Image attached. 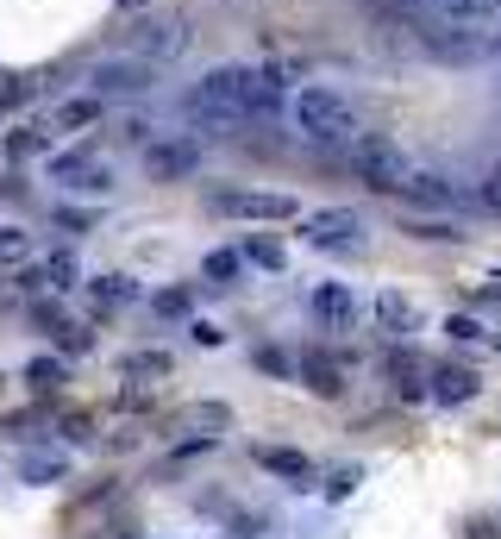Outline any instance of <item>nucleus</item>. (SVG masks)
I'll return each instance as SVG.
<instances>
[{
  "mask_svg": "<svg viewBox=\"0 0 501 539\" xmlns=\"http://www.w3.org/2000/svg\"><path fill=\"white\" fill-rule=\"evenodd\" d=\"M126 377H170V351H132Z\"/></svg>",
  "mask_w": 501,
  "mask_h": 539,
  "instance_id": "23",
  "label": "nucleus"
},
{
  "mask_svg": "<svg viewBox=\"0 0 501 539\" xmlns=\"http://www.w3.org/2000/svg\"><path fill=\"white\" fill-rule=\"evenodd\" d=\"M357 483H364V471H357V464H351V471H332V483H326V496H332V502H345V496H351Z\"/></svg>",
  "mask_w": 501,
  "mask_h": 539,
  "instance_id": "29",
  "label": "nucleus"
},
{
  "mask_svg": "<svg viewBox=\"0 0 501 539\" xmlns=\"http://www.w3.org/2000/svg\"><path fill=\"white\" fill-rule=\"evenodd\" d=\"M201 132H170V138H151L145 145V176L151 182H188L201 170Z\"/></svg>",
  "mask_w": 501,
  "mask_h": 539,
  "instance_id": "5",
  "label": "nucleus"
},
{
  "mask_svg": "<svg viewBox=\"0 0 501 539\" xmlns=\"http://www.w3.org/2000/svg\"><path fill=\"white\" fill-rule=\"evenodd\" d=\"M414 301L408 295H401V289H383V295H376V326H383V333H414Z\"/></svg>",
  "mask_w": 501,
  "mask_h": 539,
  "instance_id": "15",
  "label": "nucleus"
},
{
  "mask_svg": "<svg viewBox=\"0 0 501 539\" xmlns=\"http://www.w3.org/2000/svg\"><path fill=\"white\" fill-rule=\"evenodd\" d=\"M408 232H414V239H464V226H458V220H414Z\"/></svg>",
  "mask_w": 501,
  "mask_h": 539,
  "instance_id": "28",
  "label": "nucleus"
},
{
  "mask_svg": "<svg viewBox=\"0 0 501 539\" xmlns=\"http://www.w3.org/2000/svg\"><path fill=\"white\" fill-rule=\"evenodd\" d=\"M207 207L220 220H295L301 214L289 195H270V189H220V195H207Z\"/></svg>",
  "mask_w": 501,
  "mask_h": 539,
  "instance_id": "7",
  "label": "nucleus"
},
{
  "mask_svg": "<svg viewBox=\"0 0 501 539\" xmlns=\"http://www.w3.org/2000/svg\"><path fill=\"white\" fill-rule=\"evenodd\" d=\"M126 51L145 57V63H157V69L176 63V57L188 51V19H182V13H163V7H157V13H138L132 32H126Z\"/></svg>",
  "mask_w": 501,
  "mask_h": 539,
  "instance_id": "4",
  "label": "nucleus"
},
{
  "mask_svg": "<svg viewBox=\"0 0 501 539\" xmlns=\"http://www.w3.org/2000/svg\"><path fill=\"white\" fill-rule=\"evenodd\" d=\"M433 19H464V26H495L501 19V0H439Z\"/></svg>",
  "mask_w": 501,
  "mask_h": 539,
  "instance_id": "16",
  "label": "nucleus"
},
{
  "mask_svg": "<svg viewBox=\"0 0 501 539\" xmlns=\"http://www.w3.org/2000/svg\"><path fill=\"white\" fill-rule=\"evenodd\" d=\"M26 257H32V232L26 226H0V270L26 264Z\"/></svg>",
  "mask_w": 501,
  "mask_h": 539,
  "instance_id": "21",
  "label": "nucleus"
},
{
  "mask_svg": "<svg viewBox=\"0 0 501 539\" xmlns=\"http://www.w3.org/2000/svg\"><path fill=\"white\" fill-rule=\"evenodd\" d=\"M38 151H51V132H44V126H19L7 138V157H38Z\"/></svg>",
  "mask_w": 501,
  "mask_h": 539,
  "instance_id": "22",
  "label": "nucleus"
},
{
  "mask_svg": "<svg viewBox=\"0 0 501 539\" xmlns=\"http://www.w3.org/2000/svg\"><path fill=\"white\" fill-rule=\"evenodd\" d=\"M88 295H94V308H132V301H138V283L113 270V276H94Z\"/></svg>",
  "mask_w": 501,
  "mask_h": 539,
  "instance_id": "17",
  "label": "nucleus"
},
{
  "mask_svg": "<svg viewBox=\"0 0 501 539\" xmlns=\"http://www.w3.org/2000/svg\"><path fill=\"white\" fill-rule=\"evenodd\" d=\"M63 377H69V370H63L57 358H32V364H26V383H32V389H63Z\"/></svg>",
  "mask_w": 501,
  "mask_h": 539,
  "instance_id": "25",
  "label": "nucleus"
},
{
  "mask_svg": "<svg viewBox=\"0 0 501 539\" xmlns=\"http://www.w3.org/2000/svg\"><path fill=\"white\" fill-rule=\"evenodd\" d=\"M445 333L458 345H476V339H483V320H476V314H445Z\"/></svg>",
  "mask_w": 501,
  "mask_h": 539,
  "instance_id": "27",
  "label": "nucleus"
},
{
  "mask_svg": "<svg viewBox=\"0 0 501 539\" xmlns=\"http://www.w3.org/2000/svg\"><path fill=\"white\" fill-rule=\"evenodd\" d=\"M264 69H270V76H276L282 88H289V82H301V76H307V63H301V57H276V63H264Z\"/></svg>",
  "mask_w": 501,
  "mask_h": 539,
  "instance_id": "30",
  "label": "nucleus"
},
{
  "mask_svg": "<svg viewBox=\"0 0 501 539\" xmlns=\"http://www.w3.org/2000/svg\"><path fill=\"white\" fill-rule=\"evenodd\" d=\"M401 201H414V207H433V214H451V207H470V195L458 189V182H445V176H426V170H414V176H408V189H401Z\"/></svg>",
  "mask_w": 501,
  "mask_h": 539,
  "instance_id": "11",
  "label": "nucleus"
},
{
  "mask_svg": "<svg viewBox=\"0 0 501 539\" xmlns=\"http://www.w3.org/2000/svg\"><path fill=\"white\" fill-rule=\"evenodd\" d=\"M420 51L433 63H483L495 57V32L464 26V19H420Z\"/></svg>",
  "mask_w": 501,
  "mask_h": 539,
  "instance_id": "3",
  "label": "nucleus"
},
{
  "mask_svg": "<svg viewBox=\"0 0 501 539\" xmlns=\"http://www.w3.org/2000/svg\"><path fill=\"white\" fill-rule=\"evenodd\" d=\"M226 420H232V414H226L220 402H207V408H195V427H226Z\"/></svg>",
  "mask_w": 501,
  "mask_h": 539,
  "instance_id": "34",
  "label": "nucleus"
},
{
  "mask_svg": "<svg viewBox=\"0 0 501 539\" xmlns=\"http://www.w3.org/2000/svg\"><path fill=\"white\" fill-rule=\"evenodd\" d=\"M476 301H483V308H501V276H489V289H476Z\"/></svg>",
  "mask_w": 501,
  "mask_h": 539,
  "instance_id": "36",
  "label": "nucleus"
},
{
  "mask_svg": "<svg viewBox=\"0 0 501 539\" xmlns=\"http://www.w3.org/2000/svg\"><path fill=\"white\" fill-rule=\"evenodd\" d=\"M251 458L264 464V471H276V477H289L295 489H301V483H314V458H307V452H289V445H257Z\"/></svg>",
  "mask_w": 501,
  "mask_h": 539,
  "instance_id": "12",
  "label": "nucleus"
},
{
  "mask_svg": "<svg viewBox=\"0 0 501 539\" xmlns=\"http://www.w3.org/2000/svg\"><path fill=\"white\" fill-rule=\"evenodd\" d=\"M101 95H82V101H63L57 107V132H82V126H94V120H101Z\"/></svg>",
  "mask_w": 501,
  "mask_h": 539,
  "instance_id": "19",
  "label": "nucleus"
},
{
  "mask_svg": "<svg viewBox=\"0 0 501 539\" xmlns=\"http://www.w3.org/2000/svg\"><path fill=\"white\" fill-rule=\"evenodd\" d=\"M19 471H26L32 483H44V477H63V471H69V458H57V452H32L26 464H19Z\"/></svg>",
  "mask_w": 501,
  "mask_h": 539,
  "instance_id": "26",
  "label": "nucleus"
},
{
  "mask_svg": "<svg viewBox=\"0 0 501 539\" xmlns=\"http://www.w3.org/2000/svg\"><path fill=\"white\" fill-rule=\"evenodd\" d=\"M51 182H63V189H88V195H107V189H113V170H107V163H94V151H57V157H51Z\"/></svg>",
  "mask_w": 501,
  "mask_h": 539,
  "instance_id": "9",
  "label": "nucleus"
},
{
  "mask_svg": "<svg viewBox=\"0 0 501 539\" xmlns=\"http://www.w3.org/2000/svg\"><path fill=\"white\" fill-rule=\"evenodd\" d=\"M495 57H501V19H495Z\"/></svg>",
  "mask_w": 501,
  "mask_h": 539,
  "instance_id": "38",
  "label": "nucleus"
},
{
  "mask_svg": "<svg viewBox=\"0 0 501 539\" xmlns=\"http://www.w3.org/2000/svg\"><path fill=\"white\" fill-rule=\"evenodd\" d=\"M63 351H88V333H82V326H63Z\"/></svg>",
  "mask_w": 501,
  "mask_h": 539,
  "instance_id": "35",
  "label": "nucleus"
},
{
  "mask_svg": "<svg viewBox=\"0 0 501 539\" xmlns=\"http://www.w3.org/2000/svg\"><path fill=\"white\" fill-rule=\"evenodd\" d=\"M151 308H157V314H170V320H182V314H188V289H163Z\"/></svg>",
  "mask_w": 501,
  "mask_h": 539,
  "instance_id": "31",
  "label": "nucleus"
},
{
  "mask_svg": "<svg viewBox=\"0 0 501 539\" xmlns=\"http://www.w3.org/2000/svg\"><path fill=\"white\" fill-rule=\"evenodd\" d=\"M238 270H245V251H207V257H201V276H207L213 289H232Z\"/></svg>",
  "mask_w": 501,
  "mask_h": 539,
  "instance_id": "18",
  "label": "nucleus"
},
{
  "mask_svg": "<svg viewBox=\"0 0 501 539\" xmlns=\"http://www.w3.org/2000/svg\"><path fill=\"white\" fill-rule=\"evenodd\" d=\"M351 176L364 182V189H376V195H401V189H408V176H414V163H408V151H401L395 138L357 132L351 138Z\"/></svg>",
  "mask_w": 501,
  "mask_h": 539,
  "instance_id": "2",
  "label": "nucleus"
},
{
  "mask_svg": "<svg viewBox=\"0 0 501 539\" xmlns=\"http://www.w3.org/2000/svg\"><path fill=\"white\" fill-rule=\"evenodd\" d=\"M88 82H94V95L101 101H113V95H151L157 88V63H145V57H101L88 69Z\"/></svg>",
  "mask_w": 501,
  "mask_h": 539,
  "instance_id": "6",
  "label": "nucleus"
},
{
  "mask_svg": "<svg viewBox=\"0 0 501 539\" xmlns=\"http://www.w3.org/2000/svg\"><path fill=\"white\" fill-rule=\"evenodd\" d=\"M476 389H483V383H476V370H464V364H439L433 370V402H445V408L470 402Z\"/></svg>",
  "mask_w": 501,
  "mask_h": 539,
  "instance_id": "13",
  "label": "nucleus"
},
{
  "mask_svg": "<svg viewBox=\"0 0 501 539\" xmlns=\"http://www.w3.org/2000/svg\"><path fill=\"white\" fill-rule=\"evenodd\" d=\"M188 339H195V345H207V351H213V345H220L226 333H220V326H207V320H195V326H188Z\"/></svg>",
  "mask_w": 501,
  "mask_h": 539,
  "instance_id": "33",
  "label": "nucleus"
},
{
  "mask_svg": "<svg viewBox=\"0 0 501 539\" xmlns=\"http://www.w3.org/2000/svg\"><path fill=\"white\" fill-rule=\"evenodd\" d=\"M238 251H245V264H257V270H282V245L276 239H245Z\"/></svg>",
  "mask_w": 501,
  "mask_h": 539,
  "instance_id": "24",
  "label": "nucleus"
},
{
  "mask_svg": "<svg viewBox=\"0 0 501 539\" xmlns=\"http://www.w3.org/2000/svg\"><path fill=\"white\" fill-rule=\"evenodd\" d=\"M289 126L307 138V145H345L357 132V107L345 95H332V88H301L289 101Z\"/></svg>",
  "mask_w": 501,
  "mask_h": 539,
  "instance_id": "1",
  "label": "nucleus"
},
{
  "mask_svg": "<svg viewBox=\"0 0 501 539\" xmlns=\"http://www.w3.org/2000/svg\"><path fill=\"white\" fill-rule=\"evenodd\" d=\"M389 7H395V13H408L414 26H420V19H433V7H439V0H389Z\"/></svg>",
  "mask_w": 501,
  "mask_h": 539,
  "instance_id": "32",
  "label": "nucleus"
},
{
  "mask_svg": "<svg viewBox=\"0 0 501 539\" xmlns=\"http://www.w3.org/2000/svg\"><path fill=\"white\" fill-rule=\"evenodd\" d=\"M301 239L320 251H357L364 245V220L351 207H320V214H301Z\"/></svg>",
  "mask_w": 501,
  "mask_h": 539,
  "instance_id": "8",
  "label": "nucleus"
},
{
  "mask_svg": "<svg viewBox=\"0 0 501 539\" xmlns=\"http://www.w3.org/2000/svg\"><path fill=\"white\" fill-rule=\"evenodd\" d=\"M483 201H489V207H501V163L489 170V189H483Z\"/></svg>",
  "mask_w": 501,
  "mask_h": 539,
  "instance_id": "37",
  "label": "nucleus"
},
{
  "mask_svg": "<svg viewBox=\"0 0 501 539\" xmlns=\"http://www.w3.org/2000/svg\"><path fill=\"white\" fill-rule=\"evenodd\" d=\"M119 7H145V0H119Z\"/></svg>",
  "mask_w": 501,
  "mask_h": 539,
  "instance_id": "39",
  "label": "nucleus"
},
{
  "mask_svg": "<svg viewBox=\"0 0 501 539\" xmlns=\"http://www.w3.org/2000/svg\"><path fill=\"white\" fill-rule=\"evenodd\" d=\"M76 276H82V257L63 245V251H51V257H44V270H38V289L63 295V289H76Z\"/></svg>",
  "mask_w": 501,
  "mask_h": 539,
  "instance_id": "14",
  "label": "nucleus"
},
{
  "mask_svg": "<svg viewBox=\"0 0 501 539\" xmlns=\"http://www.w3.org/2000/svg\"><path fill=\"white\" fill-rule=\"evenodd\" d=\"M301 383L314 395H339L345 389V377H339V364H332V358H301Z\"/></svg>",
  "mask_w": 501,
  "mask_h": 539,
  "instance_id": "20",
  "label": "nucleus"
},
{
  "mask_svg": "<svg viewBox=\"0 0 501 539\" xmlns=\"http://www.w3.org/2000/svg\"><path fill=\"white\" fill-rule=\"evenodd\" d=\"M307 308H314L320 326H339V333H351L357 314H364V301L351 295V283H320L314 295H307Z\"/></svg>",
  "mask_w": 501,
  "mask_h": 539,
  "instance_id": "10",
  "label": "nucleus"
}]
</instances>
